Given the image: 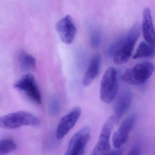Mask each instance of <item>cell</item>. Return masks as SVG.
Masks as SVG:
<instances>
[{
	"instance_id": "ffe728a7",
	"label": "cell",
	"mask_w": 155,
	"mask_h": 155,
	"mask_svg": "<svg viewBox=\"0 0 155 155\" xmlns=\"http://www.w3.org/2000/svg\"><path fill=\"white\" fill-rule=\"evenodd\" d=\"M123 153V150L120 148H117L115 150L110 151L107 155H122Z\"/></svg>"
},
{
	"instance_id": "d6986e66",
	"label": "cell",
	"mask_w": 155,
	"mask_h": 155,
	"mask_svg": "<svg viewBox=\"0 0 155 155\" xmlns=\"http://www.w3.org/2000/svg\"><path fill=\"white\" fill-rule=\"evenodd\" d=\"M141 153V146L139 144H137L134 145L127 155H140Z\"/></svg>"
},
{
	"instance_id": "4fadbf2b",
	"label": "cell",
	"mask_w": 155,
	"mask_h": 155,
	"mask_svg": "<svg viewBox=\"0 0 155 155\" xmlns=\"http://www.w3.org/2000/svg\"><path fill=\"white\" fill-rule=\"evenodd\" d=\"M101 58L99 54H96L92 57L89 66L83 78V84L89 86L98 75L100 70Z\"/></svg>"
},
{
	"instance_id": "30bf717a",
	"label": "cell",
	"mask_w": 155,
	"mask_h": 155,
	"mask_svg": "<svg viewBox=\"0 0 155 155\" xmlns=\"http://www.w3.org/2000/svg\"><path fill=\"white\" fill-rule=\"evenodd\" d=\"M136 116L132 114L124 119L113 136V145L116 148H120L127 142L129 133L133 129L136 121Z\"/></svg>"
},
{
	"instance_id": "8fae6325",
	"label": "cell",
	"mask_w": 155,
	"mask_h": 155,
	"mask_svg": "<svg viewBox=\"0 0 155 155\" xmlns=\"http://www.w3.org/2000/svg\"><path fill=\"white\" fill-rule=\"evenodd\" d=\"M142 30L146 42L155 48V29L151 10L147 7L143 12Z\"/></svg>"
},
{
	"instance_id": "7c38bea8",
	"label": "cell",
	"mask_w": 155,
	"mask_h": 155,
	"mask_svg": "<svg viewBox=\"0 0 155 155\" xmlns=\"http://www.w3.org/2000/svg\"><path fill=\"white\" fill-rule=\"evenodd\" d=\"M132 94L130 91H124L119 95L114 106V114L113 115L115 122H118L128 111L131 106Z\"/></svg>"
},
{
	"instance_id": "9c48e42d",
	"label": "cell",
	"mask_w": 155,
	"mask_h": 155,
	"mask_svg": "<svg viewBox=\"0 0 155 155\" xmlns=\"http://www.w3.org/2000/svg\"><path fill=\"white\" fill-rule=\"evenodd\" d=\"M56 28L64 43L70 44L73 42L76 35L77 29L71 15H66L60 20L56 24Z\"/></svg>"
},
{
	"instance_id": "7a4b0ae2",
	"label": "cell",
	"mask_w": 155,
	"mask_h": 155,
	"mask_svg": "<svg viewBox=\"0 0 155 155\" xmlns=\"http://www.w3.org/2000/svg\"><path fill=\"white\" fill-rule=\"evenodd\" d=\"M40 124L39 118L24 111H18L0 117V127L4 129H16L23 126H38Z\"/></svg>"
},
{
	"instance_id": "2e32d148",
	"label": "cell",
	"mask_w": 155,
	"mask_h": 155,
	"mask_svg": "<svg viewBox=\"0 0 155 155\" xmlns=\"http://www.w3.org/2000/svg\"><path fill=\"white\" fill-rule=\"evenodd\" d=\"M16 144L10 139L0 141V155H5L16 149Z\"/></svg>"
},
{
	"instance_id": "e0dca14e",
	"label": "cell",
	"mask_w": 155,
	"mask_h": 155,
	"mask_svg": "<svg viewBox=\"0 0 155 155\" xmlns=\"http://www.w3.org/2000/svg\"><path fill=\"white\" fill-rule=\"evenodd\" d=\"M60 103L59 99L56 96H53L49 103V112L51 115L56 116L60 112Z\"/></svg>"
},
{
	"instance_id": "277c9868",
	"label": "cell",
	"mask_w": 155,
	"mask_h": 155,
	"mask_svg": "<svg viewBox=\"0 0 155 155\" xmlns=\"http://www.w3.org/2000/svg\"><path fill=\"white\" fill-rule=\"evenodd\" d=\"M118 91L117 72L115 68L109 67L105 72L101 80L100 98L106 103H111L116 97Z\"/></svg>"
},
{
	"instance_id": "5bb4252c",
	"label": "cell",
	"mask_w": 155,
	"mask_h": 155,
	"mask_svg": "<svg viewBox=\"0 0 155 155\" xmlns=\"http://www.w3.org/2000/svg\"><path fill=\"white\" fill-rule=\"evenodd\" d=\"M18 60L20 66L23 70L30 71L35 69V58L25 51L21 50L18 52Z\"/></svg>"
},
{
	"instance_id": "3957f363",
	"label": "cell",
	"mask_w": 155,
	"mask_h": 155,
	"mask_svg": "<svg viewBox=\"0 0 155 155\" xmlns=\"http://www.w3.org/2000/svg\"><path fill=\"white\" fill-rule=\"evenodd\" d=\"M154 70L153 63L149 62H143L126 70L122 75V79L129 84H143L151 77Z\"/></svg>"
},
{
	"instance_id": "6da1fadb",
	"label": "cell",
	"mask_w": 155,
	"mask_h": 155,
	"mask_svg": "<svg viewBox=\"0 0 155 155\" xmlns=\"http://www.w3.org/2000/svg\"><path fill=\"white\" fill-rule=\"evenodd\" d=\"M141 34L140 24H135L125 35L110 45L108 48V55L112 57L115 63L122 65L129 60Z\"/></svg>"
},
{
	"instance_id": "5b68a950",
	"label": "cell",
	"mask_w": 155,
	"mask_h": 155,
	"mask_svg": "<svg viewBox=\"0 0 155 155\" xmlns=\"http://www.w3.org/2000/svg\"><path fill=\"white\" fill-rule=\"evenodd\" d=\"M14 87L24 92L30 99L38 104L42 103L41 96L35 77L31 74L23 76L14 85Z\"/></svg>"
},
{
	"instance_id": "9a60e30c",
	"label": "cell",
	"mask_w": 155,
	"mask_h": 155,
	"mask_svg": "<svg viewBox=\"0 0 155 155\" xmlns=\"http://www.w3.org/2000/svg\"><path fill=\"white\" fill-rule=\"evenodd\" d=\"M155 56V48L145 42H142L139 45L133 56V59L153 57Z\"/></svg>"
},
{
	"instance_id": "ac0fdd59",
	"label": "cell",
	"mask_w": 155,
	"mask_h": 155,
	"mask_svg": "<svg viewBox=\"0 0 155 155\" xmlns=\"http://www.w3.org/2000/svg\"><path fill=\"white\" fill-rule=\"evenodd\" d=\"M102 41V35L100 31L94 30L90 36V45L93 48H97L100 45Z\"/></svg>"
},
{
	"instance_id": "52a82bcc",
	"label": "cell",
	"mask_w": 155,
	"mask_h": 155,
	"mask_svg": "<svg viewBox=\"0 0 155 155\" xmlns=\"http://www.w3.org/2000/svg\"><path fill=\"white\" fill-rule=\"evenodd\" d=\"M90 136L89 127L80 129L72 137L64 155H83Z\"/></svg>"
},
{
	"instance_id": "ba28073f",
	"label": "cell",
	"mask_w": 155,
	"mask_h": 155,
	"mask_svg": "<svg viewBox=\"0 0 155 155\" xmlns=\"http://www.w3.org/2000/svg\"><path fill=\"white\" fill-rule=\"evenodd\" d=\"M81 114L80 108L75 107L62 117L58 124L56 132V137L58 140L63 139L73 128Z\"/></svg>"
},
{
	"instance_id": "8992f818",
	"label": "cell",
	"mask_w": 155,
	"mask_h": 155,
	"mask_svg": "<svg viewBox=\"0 0 155 155\" xmlns=\"http://www.w3.org/2000/svg\"><path fill=\"white\" fill-rule=\"evenodd\" d=\"M115 123L113 116L107 119L102 127L98 142L91 155L108 154L110 151V136Z\"/></svg>"
}]
</instances>
